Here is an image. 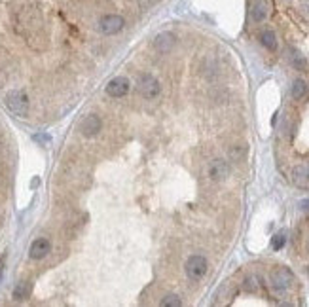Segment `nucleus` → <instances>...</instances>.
<instances>
[{
  "mask_svg": "<svg viewBox=\"0 0 309 307\" xmlns=\"http://www.w3.org/2000/svg\"><path fill=\"white\" fill-rule=\"evenodd\" d=\"M6 106H8V110L11 114H15V116H27V112H29V97L21 89H13V91H10L6 95Z\"/></svg>",
  "mask_w": 309,
  "mask_h": 307,
  "instance_id": "f257e3e1",
  "label": "nucleus"
},
{
  "mask_svg": "<svg viewBox=\"0 0 309 307\" xmlns=\"http://www.w3.org/2000/svg\"><path fill=\"white\" fill-rule=\"evenodd\" d=\"M207 267H209V264H207V258L201 256V254L190 256V258H188V262H186V265H184L186 275H188L190 281H201L203 277H205V273H207Z\"/></svg>",
  "mask_w": 309,
  "mask_h": 307,
  "instance_id": "f03ea898",
  "label": "nucleus"
},
{
  "mask_svg": "<svg viewBox=\"0 0 309 307\" xmlns=\"http://www.w3.org/2000/svg\"><path fill=\"white\" fill-rule=\"evenodd\" d=\"M292 283H294V277H292V271L287 267H277L269 275V285L275 292H287Z\"/></svg>",
  "mask_w": 309,
  "mask_h": 307,
  "instance_id": "7ed1b4c3",
  "label": "nucleus"
},
{
  "mask_svg": "<svg viewBox=\"0 0 309 307\" xmlns=\"http://www.w3.org/2000/svg\"><path fill=\"white\" fill-rule=\"evenodd\" d=\"M137 87H139L140 95L144 99H156L160 97L161 93V85L158 82V78L152 74H140L139 82H137Z\"/></svg>",
  "mask_w": 309,
  "mask_h": 307,
  "instance_id": "20e7f679",
  "label": "nucleus"
},
{
  "mask_svg": "<svg viewBox=\"0 0 309 307\" xmlns=\"http://www.w3.org/2000/svg\"><path fill=\"white\" fill-rule=\"evenodd\" d=\"M207 175H209V179L214 180V182H222V180H226L228 175H230V163L222 158L213 159V161L209 163V167H207Z\"/></svg>",
  "mask_w": 309,
  "mask_h": 307,
  "instance_id": "39448f33",
  "label": "nucleus"
},
{
  "mask_svg": "<svg viewBox=\"0 0 309 307\" xmlns=\"http://www.w3.org/2000/svg\"><path fill=\"white\" fill-rule=\"evenodd\" d=\"M131 87V82H129L125 76H116L112 78L107 85V93L114 99H120V97H125Z\"/></svg>",
  "mask_w": 309,
  "mask_h": 307,
  "instance_id": "423d86ee",
  "label": "nucleus"
},
{
  "mask_svg": "<svg viewBox=\"0 0 309 307\" xmlns=\"http://www.w3.org/2000/svg\"><path fill=\"white\" fill-rule=\"evenodd\" d=\"M124 25H125V21H124L122 15H105V17L101 19V23H99V29H101L103 34L112 36V34H116V32L122 31Z\"/></svg>",
  "mask_w": 309,
  "mask_h": 307,
  "instance_id": "0eeeda50",
  "label": "nucleus"
},
{
  "mask_svg": "<svg viewBox=\"0 0 309 307\" xmlns=\"http://www.w3.org/2000/svg\"><path fill=\"white\" fill-rule=\"evenodd\" d=\"M271 10H273L271 0H256L254 4H252V10H250V17H252V21L262 23L269 17Z\"/></svg>",
  "mask_w": 309,
  "mask_h": 307,
  "instance_id": "6e6552de",
  "label": "nucleus"
},
{
  "mask_svg": "<svg viewBox=\"0 0 309 307\" xmlns=\"http://www.w3.org/2000/svg\"><path fill=\"white\" fill-rule=\"evenodd\" d=\"M50 250H52V243L48 241V239H36V241H32L31 248H29V256H31L32 260H42L46 256L50 254Z\"/></svg>",
  "mask_w": 309,
  "mask_h": 307,
  "instance_id": "1a4fd4ad",
  "label": "nucleus"
},
{
  "mask_svg": "<svg viewBox=\"0 0 309 307\" xmlns=\"http://www.w3.org/2000/svg\"><path fill=\"white\" fill-rule=\"evenodd\" d=\"M177 44V36L173 32H160L156 38H154V48L161 53H169Z\"/></svg>",
  "mask_w": 309,
  "mask_h": 307,
  "instance_id": "9d476101",
  "label": "nucleus"
},
{
  "mask_svg": "<svg viewBox=\"0 0 309 307\" xmlns=\"http://www.w3.org/2000/svg\"><path fill=\"white\" fill-rule=\"evenodd\" d=\"M80 131H82L84 137H95L97 133L101 131V120H99V116H95V114L85 116L82 120V123H80Z\"/></svg>",
  "mask_w": 309,
  "mask_h": 307,
  "instance_id": "9b49d317",
  "label": "nucleus"
},
{
  "mask_svg": "<svg viewBox=\"0 0 309 307\" xmlns=\"http://www.w3.org/2000/svg\"><path fill=\"white\" fill-rule=\"evenodd\" d=\"M308 82L306 80H302V78H298V80H294V84H292V99L294 101H302L304 97L308 95Z\"/></svg>",
  "mask_w": 309,
  "mask_h": 307,
  "instance_id": "f8f14e48",
  "label": "nucleus"
},
{
  "mask_svg": "<svg viewBox=\"0 0 309 307\" xmlns=\"http://www.w3.org/2000/svg\"><path fill=\"white\" fill-rule=\"evenodd\" d=\"M260 42H262V46L264 48H267V50H277V36H275V32L273 31H264L262 34H260Z\"/></svg>",
  "mask_w": 309,
  "mask_h": 307,
  "instance_id": "ddd939ff",
  "label": "nucleus"
},
{
  "mask_svg": "<svg viewBox=\"0 0 309 307\" xmlns=\"http://www.w3.org/2000/svg\"><path fill=\"white\" fill-rule=\"evenodd\" d=\"M29 292H31V285L29 283H19V285L15 286V290H13V298L15 300H25V298L29 296Z\"/></svg>",
  "mask_w": 309,
  "mask_h": 307,
  "instance_id": "4468645a",
  "label": "nucleus"
},
{
  "mask_svg": "<svg viewBox=\"0 0 309 307\" xmlns=\"http://www.w3.org/2000/svg\"><path fill=\"white\" fill-rule=\"evenodd\" d=\"M161 306H163V307H181L182 302H181V298L177 296V294H167V296L161 300Z\"/></svg>",
  "mask_w": 309,
  "mask_h": 307,
  "instance_id": "2eb2a0df",
  "label": "nucleus"
},
{
  "mask_svg": "<svg viewBox=\"0 0 309 307\" xmlns=\"http://www.w3.org/2000/svg\"><path fill=\"white\" fill-rule=\"evenodd\" d=\"M260 288V283H258V277H248L245 281V290L247 292H256Z\"/></svg>",
  "mask_w": 309,
  "mask_h": 307,
  "instance_id": "dca6fc26",
  "label": "nucleus"
},
{
  "mask_svg": "<svg viewBox=\"0 0 309 307\" xmlns=\"http://www.w3.org/2000/svg\"><path fill=\"white\" fill-rule=\"evenodd\" d=\"M285 243H287V237H285L283 233H279V235H275V237H273V241H271V246H273L275 250H281V248L285 246Z\"/></svg>",
  "mask_w": 309,
  "mask_h": 307,
  "instance_id": "f3484780",
  "label": "nucleus"
},
{
  "mask_svg": "<svg viewBox=\"0 0 309 307\" xmlns=\"http://www.w3.org/2000/svg\"><path fill=\"white\" fill-rule=\"evenodd\" d=\"M292 64H294L296 68H300V70H304V68H306V59H304L300 53H294V55H292Z\"/></svg>",
  "mask_w": 309,
  "mask_h": 307,
  "instance_id": "a211bd4d",
  "label": "nucleus"
},
{
  "mask_svg": "<svg viewBox=\"0 0 309 307\" xmlns=\"http://www.w3.org/2000/svg\"><path fill=\"white\" fill-rule=\"evenodd\" d=\"M156 2H158V0H139L140 10H148V8H152Z\"/></svg>",
  "mask_w": 309,
  "mask_h": 307,
  "instance_id": "6ab92c4d",
  "label": "nucleus"
},
{
  "mask_svg": "<svg viewBox=\"0 0 309 307\" xmlns=\"http://www.w3.org/2000/svg\"><path fill=\"white\" fill-rule=\"evenodd\" d=\"M34 140H38V142L42 140V142H46V144H48V142H50L52 138H50V137H46V135H36V137H34Z\"/></svg>",
  "mask_w": 309,
  "mask_h": 307,
  "instance_id": "aec40b11",
  "label": "nucleus"
},
{
  "mask_svg": "<svg viewBox=\"0 0 309 307\" xmlns=\"http://www.w3.org/2000/svg\"><path fill=\"white\" fill-rule=\"evenodd\" d=\"M300 207H302L304 211H308V212H309V199H304V201L300 203Z\"/></svg>",
  "mask_w": 309,
  "mask_h": 307,
  "instance_id": "412c9836",
  "label": "nucleus"
},
{
  "mask_svg": "<svg viewBox=\"0 0 309 307\" xmlns=\"http://www.w3.org/2000/svg\"><path fill=\"white\" fill-rule=\"evenodd\" d=\"M2 262H4V260L0 258V279H2Z\"/></svg>",
  "mask_w": 309,
  "mask_h": 307,
  "instance_id": "4be33fe9",
  "label": "nucleus"
},
{
  "mask_svg": "<svg viewBox=\"0 0 309 307\" xmlns=\"http://www.w3.org/2000/svg\"><path fill=\"white\" fill-rule=\"evenodd\" d=\"M308 171H309V165H308Z\"/></svg>",
  "mask_w": 309,
  "mask_h": 307,
  "instance_id": "5701e85b",
  "label": "nucleus"
}]
</instances>
